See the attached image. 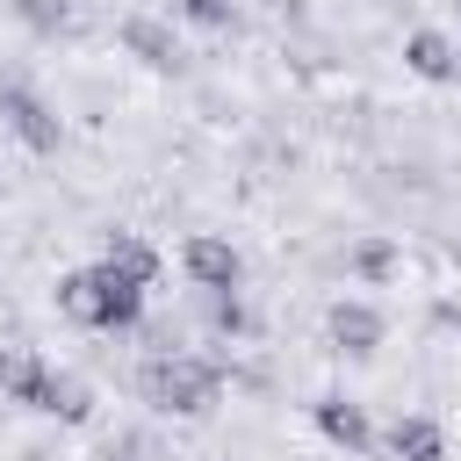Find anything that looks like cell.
I'll return each instance as SVG.
<instances>
[{
    "label": "cell",
    "mask_w": 461,
    "mask_h": 461,
    "mask_svg": "<svg viewBox=\"0 0 461 461\" xmlns=\"http://www.w3.org/2000/svg\"><path fill=\"white\" fill-rule=\"evenodd\" d=\"M58 310H65L72 324L122 331V324H137V317H144V288H137V281H122L115 267H79V274H65V281H58Z\"/></svg>",
    "instance_id": "6da1fadb"
},
{
    "label": "cell",
    "mask_w": 461,
    "mask_h": 461,
    "mask_svg": "<svg viewBox=\"0 0 461 461\" xmlns=\"http://www.w3.org/2000/svg\"><path fill=\"white\" fill-rule=\"evenodd\" d=\"M137 389H144V403H158V411H173V418H209V411H216L223 375H216V360L158 353V360H144V367H137Z\"/></svg>",
    "instance_id": "7a4b0ae2"
},
{
    "label": "cell",
    "mask_w": 461,
    "mask_h": 461,
    "mask_svg": "<svg viewBox=\"0 0 461 461\" xmlns=\"http://www.w3.org/2000/svg\"><path fill=\"white\" fill-rule=\"evenodd\" d=\"M0 115H7V130H14L29 151H58V115H50L29 86H7V79H0Z\"/></svg>",
    "instance_id": "3957f363"
},
{
    "label": "cell",
    "mask_w": 461,
    "mask_h": 461,
    "mask_svg": "<svg viewBox=\"0 0 461 461\" xmlns=\"http://www.w3.org/2000/svg\"><path fill=\"white\" fill-rule=\"evenodd\" d=\"M324 331H331V346H339V353H353V360H367V353L382 346V317H375L367 303H331Z\"/></svg>",
    "instance_id": "277c9868"
},
{
    "label": "cell",
    "mask_w": 461,
    "mask_h": 461,
    "mask_svg": "<svg viewBox=\"0 0 461 461\" xmlns=\"http://www.w3.org/2000/svg\"><path fill=\"white\" fill-rule=\"evenodd\" d=\"M122 50H130V58H144L151 72H173V65H180L173 29H166V22H151V14H130V22H122Z\"/></svg>",
    "instance_id": "5b68a950"
},
{
    "label": "cell",
    "mask_w": 461,
    "mask_h": 461,
    "mask_svg": "<svg viewBox=\"0 0 461 461\" xmlns=\"http://www.w3.org/2000/svg\"><path fill=\"white\" fill-rule=\"evenodd\" d=\"M187 274L202 281V288H238V252L223 245V238H187Z\"/></svg>",
    "instance_id": "8992f818"
},
{
    "label": "cell",
    "mask_w": 461,
    "mask_h": 461,
    "mask_svg": "<svg viewBox=\"0 0 461 461\" xmlns=\"http://www.w3.org/2000/svg\"><path fill=\"white\" fill-rule=\"evenodd\" d=\"M101 267H115V274H122V281H137V288H151V281H158V252H151L144 238H130V230H108Z\"/></svg>",
    "instance_id": "52a82bcc"
},
{
    "label": "cell",
    "mask_w": 461,
    "mask_h": 461,
    "mask_svg": "<svg viewBox=\"0 0 461 461\" xmlns=\"http://www.w3.org/2000/svg\"><path fill=\"white\" fill-rule=\"evenodd\" d=\"M389 454H396V461H439V454H447V432H439L432 418H396V425H389Z\"/></svg>",
    "instance_id": "ba28073f"
},
{
    "label": "cell",
    "mask_w": 461,
    "mask_h": 461,
    "mask_svg": "<svg viewBox=\"0 0 461 461\" xmlns=\"http://www.w3.org/2000/svg\"><path fill=\"white\" fill-rule=\"evenodd\" d=\"M317 432H324V439H339V447H353V454L375 439V432H367V418H360V403H346V396H324V403H317Z\"/></svg>",
    "instance_id": "9c48e42d"
},
{
    "label": "cell",
    "mask_w": 461,
    "mask_h": 461,
    "mask_svg": "<svg viewBox=\"0 0 461 461\" xmlns=\"http://www.w3.org/2000/svg\"><path fill=\"white\" fill-rule=\"evenodd\" d=\"M403 58H411V72H418V79H454V43H447L439 29H411Z\"/></svg>",
    "instance_id": "30bf717a"
},
{
    "label": "cell",
    "mask_w": 461,
    "mask_h": 461,
    "mask_svg": "<svg viewBox=\"0 0 461 461\" xmlns=\"http://www.w3.org/2000/svg\"><path fill=\"white\" fill-rule=\"evenodd\" d=\"M36 411H50V418H65V425H86V418H94V396H86V382L50 375V382H43V396H36Z\"/></svg>",
    "instance_id": "8fae6325"
},
{
    "label": "cell",
    "mask_w": 461,
    "mask_h": 461,
    "mask_svg": "<svg viewBox=\"0 0 461 461\" xmlns=\"http://www.w3.org/2000/svg\"><path fill=\"white\" fill-rule=\"evenodd\" d=\"M43 382H50V367H43V360H29V353H0V389H7V396L36 403V396H43Z\"/></svg>",
    "instance_id": "7c38bea8"
},
{
    "label": "cell",
    "mask_w": 461,
    "mask_h": 461,
    "mask_svg": "<svg viewBox=\"0 0 461 461\" xmlns=\"http://www.w3.org/2000/svg\"><path fill=\"white\" fill-rule=\"evenodd\" d=\"M14 14H22L29 29H43V36H58V29L72 22V7H65V0H14Z\"/></svg>",
    "instance_id": "4fadbf2b"
},
{
    "label": "cell",
    "mask_w": 461,
    "mask_h": 461,
    "mask_svg": "<svg viewBox=\"0 0 461 461\" xmlns=\"http://www.w3.org/2000/svg\"><path fill=\"white\" fill-rule=\"evenodd\" d=\"M353 267H360L367 281H389V274H396V245H382V238H367V245H353Z\"/></svg>",
    "instance_id": "5bb4252c"
},
{
    "label": "cell",
    "mask_w": 461,
    "mask_h": 461,
    "mask_svg": "<svg viewBox=\"0 0 461 461\" xmlns=\"http://www.w3.org/2000/svg\"><path fill=\"white\" fill-rule=\"evenodd\" d=\"M173 7H180L187 22H202V29H223V22H230V0H173Z\"/></svg>",
    "instance_id": "9a60e30c"
},
{
    "label": "cell",
    "mask_w": 461,
    "mask_h": 461,
    "mask_svg": "<svg viewBox=\"0 0 461 461\" xmlns=\"http://www.w3.org/2000/svg\"><path fill=\"white\" fill-rule=\"evenodd\" d=\"M209 324H216V331H245V310H238V295H223V288H216V303H209Z\"/></svg>",
    "instance_id": "2e32d148"
},
{
    "label": "cell",
    "mask_w": 461,
    "mask_h": 461,
    "mask_svg": "<svg viewBox=\"0 0 461 461\" xmlns=\"http://www.w3.org/2000/svg\"><path fill=\"white\" fill-rule=\"evenodd\" d=\"M454 79H461V50H454Z\"/></svg>",
    "instance_id": "e0dca14e"
}]
</instances>
